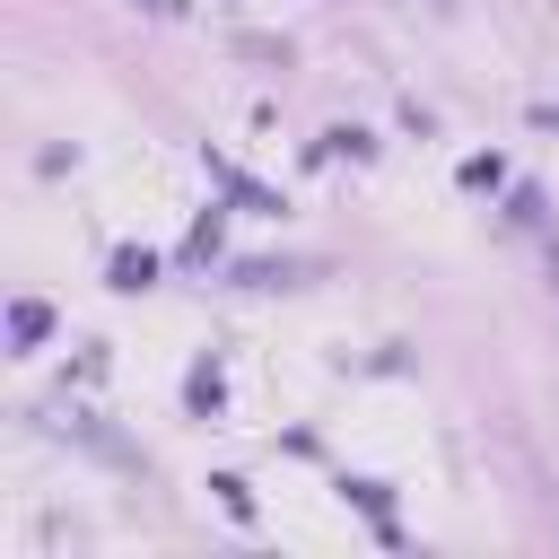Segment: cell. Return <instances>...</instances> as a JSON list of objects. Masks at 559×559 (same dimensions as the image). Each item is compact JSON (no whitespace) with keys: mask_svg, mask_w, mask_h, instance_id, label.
<instances>
[{"mask_svg":"<svg viewBox=\"0 0 559 559\" xmlns=\"http://www.w3.org/2000/svg\"><path fill=\"white\" fill-rule=\"evenodd\" d=\"M148 271H157L148 253H114V288H148Z\"/></svg>","mask_w":559,"mask_h":559,"instance_id":"obj_1","label":"cell"},{"mask_svg":"<svg viewBox=\"0 0 559 559\" xmlns=\"http://www.w3.org/2000/svg\"><path fill=\"white\" fill-rule=\"evenodd\" d=\"M44 323H52V314H44V306H35V297H26V306H17V314H9V332H17V341H44Z\"/></svg>","mask_w":559,"mask_h":559,"instance_id":"obj_2","label":"cell"}]
</instances>
